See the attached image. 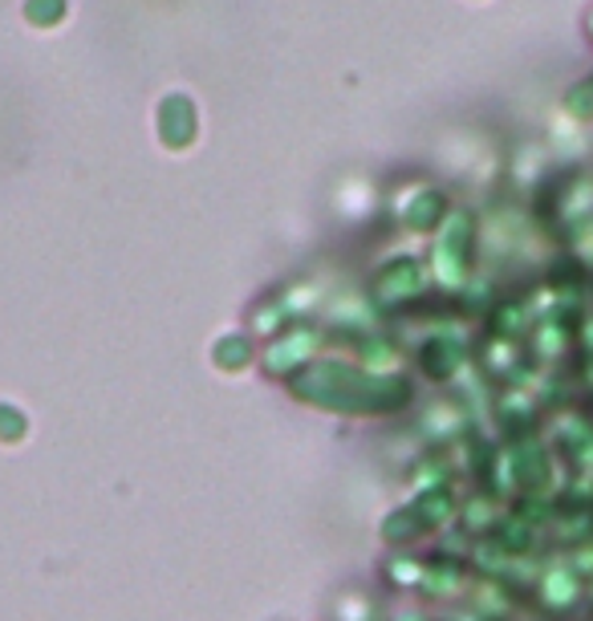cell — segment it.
I'll return each mask as SVG.
<instances>
[{"instance_id": "1", "label": "cell", "mask_w": 593, "mask_h": 621, "mask_svg": "<svg viewBox=\"0 0 593 621\" xmlns=\"http://www.w3.org/2000/svg\"><path fill=\"white\" fill-rule=\"evenodd\" d=\"M464 581H467V565L440 557V560H427V565H423L419 589H423V593H435V597H452L464 589Z\"/></svg>"}, {"instance_id": "2", "label": "cell", "mask_w": 593, "mask_h": 621, "mask_svg": "<svg viewBox=\"0 0 593 621\" xmlns=\"http://www.w3.org/2000/svg\"><path fill=\"white\" fill-rule=\"evenodd\" d=\"M537 593H541L544 606H553V609H569L573 601L581 597V581H578V572L565 569V565H557V569H549L541 577V585H537Z\"/></svg>"}, {"instance_id": "3", "label": "cell", "mask_w": 593, "mask_h": 621, "mask_svg": "<svg viewBox=\"0 0 593 621\" xmlns=\"http://www.w3.org/2000/svg\"><path fill=\"white\" fill-rule=\"evenodd\" d=\"M590 597H593V585H590Z\"/></svg>"}]
</instances>
